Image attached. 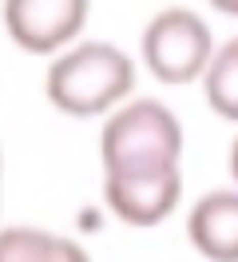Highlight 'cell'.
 <instances>
[{
    "instance_id": "obj_2",
    "label": "cell",
    "mask_w": 238,
    "mask_h": 262,
    "mask_svg": "<svg viewBox=\"0 0 238 262\" xmlns=\"http://www.w3.org/2000/svg\"><path fill=\"white\" fill-rule=\"evenodd\" d=\"M135 88V64L123 48L107 40H76L72 48L52 56L44 72V96L60 115L88 119V115H111L127 103Z\"/></svg>"
},
{
    "instance_id": "obj_3",
    "label": "cell",
    "mask_w": 238,
    "mask_h": 262,
    "mask_svg": "<svg viewBox=\"0 0 238 262\" xmlns=\"http://www.w3.org/2000/svg\"><path fill=\"white\" fill-rule=\"evenodd\" d=\"M143 68L159 83H194L203 80L206 64L214 56V36L199 12L190 8H163L147 20L139 36Z\"/></svg>"
},
{
    "instance_id": "obj_10",
    "label": "cell",
    "mask_w": 238,
    "mask_h": 262,
    "mask_svg": "<svg viewBox=\"0 0 238 262\" xmlns=\"http://www.w3.org/2000/svg\"><path fill=\"white\" fill-rule=\"evenodd\" d=\"M230 179L238 183V135H234V143H230Z\"/></svg>"
},
{
    "instance_id": "obj_11",
    "label": "cell",
    "mask_w": 238,
    "mask_h": 262,
    "mask_svg": "<svg viewBox=\"0 0 238 262\" xmlns=\"http://www.w3.org/2000/svg\"><path fill=\"white\" fill-rule=\"evenodd\" d=\"M0 167H4V159H0Z\"/></svg>"
},
{
    "instance_id": "obj_9",
    "label": "cell",
    "mask_w": 238,
    "mask_h": 262,
    "mask_svg": "<svg viewBox=\"0 0 238 262\" xmlns=\"http://www.w3.org/2000/svg\"><path fill=\"white\" fill-rule=\"evenodd\" d=\"M210 8L222 12V16H230V20H238V0H210Z\"/></svg>"
},
{
    "instance_id": "obj_8",
    "label": "cell",
    "mask_w": 238,
    "mask_h": 262,
    "mask_svg": "<svg viewBox=\"0 0 238 262\" xmlns=\"http://www.w3.org/2000/svg\"><path fill=\"white\" fill-rule=\"evenodd\" d=\"M203 96L214 115L238 123V36H230L226 44L214 48L203 72Z\"/></svg>"
},
{
    "instance_id": "obj_7",
    "label": "cell",
    "mask_w": 238,
    "mask_h": 262,
    "mask_svg": "<svg viewBox=\"0 0 238 262\" xmlns=\"http://www.w3.org/2000/svg\"><path fill=\"white\" fill-rule=\"evenodd\" d=\"M0 262H92V254L40 227H0Z\"/></svg>"
},
{
    "instance_id": "obj_1",
    "label": "cell",
    "mask_w": 238,
    "mask_h": 262,
    "mask_svg": "<svg viewBox=\"0 0 238 262\" xmlns=\"http://www.w3.org/2000/svg\"><path fill=\"white\" fill-rule=\"evenodd\" d=\"M103 183L159 179L183 171V123L159 99H127L99 131Z\"/></svg>"
},
{
    "instance_id": "obj_5",
    "label": "cell",
    "mask_w": 238,
    "mask_h": 262,
    "mask_svg": "<svg viewBox=\"0 0 238 262\" xmlns=\"http://www.w3.org/2000/svg\"><path fill=\"white\" fill-rule=\"evenodd\" d=\"M183 199V171L159 179H131V183H103V203L127 227H159L167 223Z\"/></svg>"
},
{
    "instance_id": "obj_4",
    "label": "cell",
    "mask_w": 238,
    "mask_h": 262,
    "mask_svg": "<svg viewBox=\"0 0 238 262\" xmlns=\"http://www.w3.org/2000/svg\"><path fill=\"white\" fill-rule=\"evenodd\" d=\"M92 0H4V28L16 48L32 56H60L88 24Z\"/></svg>"
},
{
    "instance_id": "obj_6",
    "label": "cell",
    "mask_w": 238,
    "mask_h": 262,
    "mask_svg": "<svg viewBox=\"0 0 238 262\" xmlns=\"http://www.w3.org/2000/svg\"><path fill=\"white\" fill-rule=\"evenodd\" d=\"M187 238L206 262H238V187L206 191L190 207Z\"/></svg>"
}]
</instances>
